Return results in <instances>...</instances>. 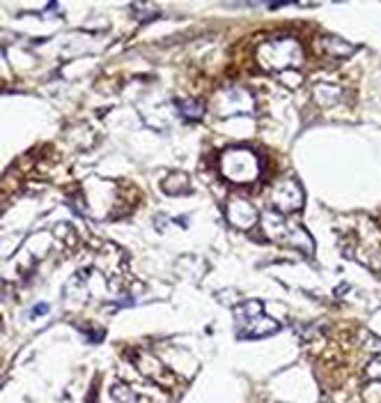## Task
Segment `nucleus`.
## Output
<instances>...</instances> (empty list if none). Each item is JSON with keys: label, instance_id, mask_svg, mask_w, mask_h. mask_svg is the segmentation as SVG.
<instances>
[{"label": "nucleus", "instance_id": "11", "mask_svg": "<svg viewBox=\"0 0 381 403\" xmlns=\"http://www.w3.org/2000/svg\"><path fill=\"white\" fill-rule=\"evenodd\" d=\"M177 111H180V116L184 120H189V123H196L202 116H205V107H202V102L198 100H182L177 102Z\"/></svg>", "mask_w": 381, "mask_h": 403}, {"label": "nucleus", "instance_id": "1", "mask_svg": "<svg viewBox=\"0 0 381 403\" xmlns=\"http://www.w3.org/2000/svg\"><path fill=\"white\" fill-rule=\"evenodd\" d=\"M305 60L303 46L299 44L296 37H271L255 48V62L259 69L285 74V71L301 67Z\"/></svg>", "mask_w": 381, "mask_h": 403}, {"label": "nucleus", "instance_id": "3", "mask_svg": "<svg viewBox=\"0 0 381 403\" xmlns=\"http://www.w3.org/2000/svg\"><path fill=\"white\" fill-rule=\"evenodd\" d=\"M259 221H262V228L269 240L287 245L292 249H299V252H303V254L315 252L310 233H308L296 219H289L287 214H280V212H275V210H266Z\"/></svg>", "mask_w": 381, "mask_h": 403}, {"label": "nucleus", "instance_id": "13", "mask_svg": "<svg viewBox=\"0 0 381 403\" xmlns=\"http://www.w3.org/2000/svg\"><path fill=\"white\" fill-rule=\"evenodd\" d=\"M368 376L372 378V381L381 383V357H375V360L370 362V367H368Z\"/></svg>", "mask_w": 381, "mask_h": 403}, {"label": "nucleus", "instance_id": "5", "mask_svg": "<svg viewBox=\"0 0 381 403\" xmlns=\"http://www.w3.org/2000/svg\"><path fill=\"white\" fill-rule=\"evenodd\" d=\"M269 203H271V210H275V212L280 214L299 212L305 203L303 187L296 180H292V177H285V180L275 182L269 189Z\"/></svg>", "mask_w": 381, "mask_h": 403}, {"label": "nucleus", "instance_id": "12", "mask_svg": "<svg viewBox=\"0 0 381 403\" xmlns=\"http://www.w3.org/2000/svg\"><path fill=\"white\" fill-rule=\"evenodd\" d=\"M110 397H113V401H115V403H138L136 392L129 385H124V383H117L115 387H113Z\"/></svg>", "mask_w": 381, "mask_h": 403}, {"label": "nucleus", "instance_id": "4", "mask_svg": "<svg viewBox=\"0 0 381 403\" xmlns=\"http://www.w3.org/2000/svg\"><path fill=\"white\" fill-rule=\"evenodd\" d=\"M234 327L239 339H259L278 332V322L264 313L262 302L248 300L234 309Z\"/></svg>", "mask_w": 381, "mask_h": 403}, {"label": "nucleus", "instance_id": "7", "mask_svg": "<svg viewBox=\"0 0 381 403\" xmlns=\"http://www.w3.org/2000/svg\"><path fill=\"white\" fill-rule=\"evenodd\" d=\"M225 217H228V221L239 231H250L259 221L257 207L244 196L228 198V203H225Z\"/></svg>", "mask_w": 381, "mask_h": 403}, {"label": "nucleus", "instance_id": "8", "mask_svg": "<svg viewBox=\"0 0 381 403\" xmlns=\"http://www.w3.org/2000/svg\"><path fill=\"white\" fill-rule=\"evenodd\" d=\"M134 360H136V364H138V369H141L143 376H148L157 383H166L168 371L164 369V364H161V362L154 357L152 353H138Z\"/></svg>", "mask_w": 381, "mask_h": 403}, {"label": "nucleus", "instance_id": "10", "mask_svg": "<svg viewBox=\"0 0 381 403\" xmlns=\"http://www.w3.org/2000/svg\"><path fill=\"white\" fill-rule=\"evenodd\" d=\"M312 100L317 102L322 109H329V107H333V104H338L340 100H343V90H340L338 86L319 83V86L312 88Z\"/></svg>", "mask_w": 381, "mask_h": 403}, {"label": "nucleus", "instance_id": "9", "mask_svg": "<svg viewBox=\"0 0 381 403\" xmlns=\"http://www.w3.org/2000/svg\"><path fill=\"white\" fill-rule=\"evenodd\" d=\"M319 44H322V53L331 55V58H347V55H352L356 51L354 44L345 42V39L338 35H322Z\"/></svg>", "mask_w": 381, "mask_h": 403}, {"label": "nucleus", "instance_id": "6", "mask_svg": "<svg viewBox=\"0 0 381 403\" xmlns=\"http://www.w3.org/2000/svg\"><path fill=\"white\" fill-rule=\"evenodd\" d=\"M255 107V97L246 88H223L214 95V111L216 116H241V113H250Z\"/></svg>", "mask_w": 381, "mask_h": 403}, {"label": "nucleus", "instance_id": "2", "mask_svg": "<svg viewBox=\"0 0 381 403\" xmlns=\"http://www.w3.org/2000/svg\"><path fill=\"white\" fill-rule=\"evenodd\" d=\"M218 171L232 184H253L262 175V159L246 145H230L218 157Z\"/></svg>", "mask_w": 381, "mask_h": 403}, {"label": "nucleus", "instance_id": "14", "mask_svg": "<svg viewBox=\"0 0 381 403\" xmlns=\"http://www.w3.org/2000/svg\"><path fill=\"white\" fill-rule=\"evenodd\" d=\"M46 313V304H37L35 309L30 311V318H37V316H44Z\"/></svg>", "mask_w": 381, "mask_h": 403}]
</instances>
